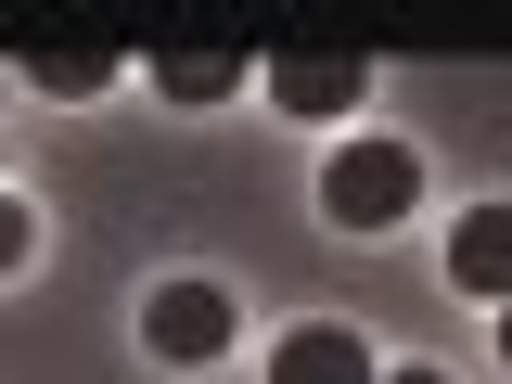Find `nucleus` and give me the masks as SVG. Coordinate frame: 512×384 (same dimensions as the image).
<instances>
[{
    "label": "nucleus",
    "mask_w": 512,
    "mask_h": 384,
    "mask_svg": "<svg viewBox=\"0 0 512 384\" xmlns=\"http://www.w3.org/2000/svg\"><path fill=\"white\" fill-rule=\"evenodd\" d=\"M410 192H423V154H410V141H346V154L320 167V205H333L346 231H397Z\"/></svg>",
    "instance_id": "f257e3e1"
},
{
    "label": "nucleus",
    "mask_w": 512,
    "mask_h": 384,
    "mask_svg": "<svg viewBox=\"0 0 512 384\" xmlns=\"http://www.w3.org/2000/svg\"><path fill=\"white\" fill-rule=\"evenodd\" d=\"M141 333H154V359H218V346H231V295H218V282H154Z\"/></svg>",
    "instance_id": "f03ea898"
},
{
    "label": "nucleus",
    "mask_w": 512,
    "mask_h": 384,
    "mask_svg": "<svg viewBox=\"0 0 512 384\" xmlns=\"http://www.w3.org/2000/svg\"><path fill=\"white\" fill-rule=\"evenodd\" d=\"M359 90H372L359 52H282L269 64V103H282V116H359Z\"/></svg>",
    "instance_id": "7ed1b4c3"
},
{
    "label": "nucleus",
    "mask_w": 512,
    "mask_h": 384,
    "mask_svg": "<svg viewBox=\"0 0 512 384\" xmlns=\"http://www.w3.org/2000/svg\"><path fill=\"white\" fill-rule=\"evenodd\" d=\"M448 282L487 295V308H512V205H461V231H448Z\"/></svg>",
    "instance_id": "20e7f679"
},
{
    "label": "nucleus",
    "mask_w": 512,
    "mask_h": 384,
    "mask_svg": "<svg viewBox=\"0 0 512 384\" xmlns=\"http://www.w3.org/2000/svg\"><path fill=\"white\" fill-rule=\"evenodd\" d=\"M269 384H372V346L333 333V320H295V333L269 346Z\"/></svg>",
    "instance_id": "39448f33"
},
{
    "label": "nucleus",
    "mask_w": 512,
    "mask_h": 384,
    "mask_svg": "<svg viewBox=\"0 0 512 384\" xmlns=\"http://www.w3.org/2000/svg\"><path fill=\"white\" fill-rule=\"evenodd\" d=\"M103 77H116V52H90V39H39V52H26V90H52V103H90V90H103Z\"/></svg>",
    "instance_id": "423d86ee"
},
{
    "label": "nucleus",
    "mask_w": 512,
    "mask_h": 384,
    "mask_svg": "<svg viewBox=\"0 0 512 384\" xmlns=\"http://www.w3.org/2000/svg\"><path fill=\"white\" fill-rule=\"evenodd\" d=\"M231 77H244L231 52H167V64H154V90H167V103H231Z\"/></svg>",
    "instance_id": "0eeeda50"
},
{
    "label": "nucleus",
    "mask_w": 512,
    "mask_h": 384,
    "mask_svg": "<svg viewBox=\"0 0 512 384\" xmlns=\"http://www.w3.org/2000/svg\"><path fill=\"white\" fill-rule=\"evenodd\" d=\"M26 244H39V218H26V205L0 192V269H26Z\"/></svg>",
    "instance_id": "6e6552de"
},
{
    "label": "nucleus",
    "mask_w": 512,
    "mask_h": 384,
    "mask_svg": "<svg viewBox=\"0 0 512 384\" xmlns=\"http://www.w3.org/2000/svg\"><path fill=\"white\" fill-rule=\"evenodd\" d=\"M372 384H448V372H372Z\"/></svg>",
    "instance_id": "1a4fd4ad"
},
{
    "label": "nucleus",
    "mask_w": 512,
    "mask_h": 384,
    "mask_svg": "<svg viewBox=\"0 0 512 384\" xmlns=\"http://www.w3.org/2000/svg\"><path fill=\"white\" fill-rule=\"evenodd\" d=\"M500 359H512V308H500Z\"/></svg>",
    "instance_id": "9d476101"
}]
</instances>
